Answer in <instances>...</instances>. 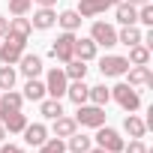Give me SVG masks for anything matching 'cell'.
I'll use <instances>...</instances> for the list:
<instances>
[{
    "mask_svg": "<svg viewBox=\"0 0 153 153\" xmlns=\"http://www.w3.org/2000/svg\"><path fill=\"white\" fill-rule=\"evenodd\" d=\"M111 96H114L126 111H135V108L141 105V96H138V90H135L132 84H117V87H111Z\"/></svg>",
    "mask_w": 153,
    "mask_h": 153,
    "instance_id": "cell-1",
    "label": "cell"
},
{
    "mask_svg": "<svg viewBox=\"0 0 153 153\" xmlns=\"http://www.w3.org/2000/svg\"><path fill=\"white\" fill-rule=\"evenodd\" d=\"M75 123H81V126H102V123H105V111H102V105H78Z\"/></svg>",
    "mask_w": 153,
    "mask_h": 153,
    "instance_id": "cell-2",
    "label": "cell"
},
{
    "mask_svg": "<svg viewBox=\"0 0 153 153\" xmlns=\"http://www.w3.org/2000/svg\"><path fill=\"white\" fill-rule=\"evenodd\" d=\"M51 54L57 60H63V63H69L75 57V36H72V30H66L63 36H57V42L51 45Z\"/></svg>",
    "mask_w": 153,
    "mask_h": 153,
    "instance_id": "cell-3",
    "label": "cell"
},
{
    "mask_svg": "<svg viewBox=\"0 0 153 153\" xmlns=\"http://www.w3.org/2000/svg\"><path fill=\"white\" fill-rule=\"evenodd\" d=\"M24 42L27 39H18V36H6V42L0 45V60L3 63H15V60H21V54H24Z\"/></svg>",
    "mask_w": 153,
    "mask_h": 153,
    "instance_id": "cell-4",
    "label": "cell"
},
{
    "mask_svg": "<svg viewBox=\"0 0 153 153\" xmlns=\"http://www.w3.org/2000/svg\"><path fill=\"white\" fill-rule=\"evenodd\" d=\"M99 132H96V141H99V147L102 150H108V153H120L126 144H123V138L114 132V129H108V126H96Z\"/></svg>",
    "mask_w": 153,
    "mask_h": 153,
    "instance_id": "cell-5",
    "label": "cell"
},
{
    "mask_svg": "<svg viewBox=\"0 0 153 153\" xmlns=\"http://www.w3.org/2000/svg\"><path fill=\"white\" fill-rule=\"evenodd\" d=\"M90 39H93L96 45H105V48L117 45V33H114V27H111V24H105V21H96V24H93Z\"/></svg>",
    "mask_w": 153,
    "mask_h": 153,
    "instance_id": "cell-6",
    "label": "cell"
},
{
    "mask_svg": "<svg viewBox=\"0 0 153 153\" xmlns=\"http://www.w3.org/2000/svg\"><path fill=\"white\" fill-rule=\"evenodd\" d=\"M45 93H51V99H60V96H66V72H63V69H51V72H48Z\"/></svg>",
    "mask_w": 153,
    "mask_h": 153,
    "instance_id": "cell-7",
    "label": "cell"
},
{
    "mask_svg": "<svg viewBox=\"0 0 153 153\" xmlns=\"http://www.w3.org/2000/svg\"><path fill=\"white\" fill-rule=\"evenodd\" d=\"M99 69H102V75H126V69H129V60L126 57H102L99 60Z\"/></svg>",
    "mask_w": 153,
    "mask_h": 153,
    "instance_id": "cell-8",
    "label": "cell"
},
{
    "mask_svg": "<svg viewBox=\"0 0 153 153\" xmlns=\"http://www.w3.org/2000/svg\"><path fill=\"white\" fill-rule=\"evenodd\" d=\"M111 3H114V0H81V3H78V9H75V12H78L81 18H93V15L105 12V9H108Z\"/></svg>",
    "mask_w": 153,
    "mask_h": 153,
    "instance_id": "cell-9",
    "label": "cell"
},
{
    "mask_svg": "<svg viewBox=\"0 0 153 153\" xmlns=\"http://www.w3.org/2000/svg\"><path fill=\"white\" fill-rule=\"evenodd\" d=\"M0 123H3V129H9V132H24L27 117L21 111H9V114H0Z\"/></svg>",
    "mask_w": 153,
    "mask_h": 153,
    "instance_id": "cell-10",
    "label": "cell"
},
{
    "mask_svg": "<svg viewBox=\"0 0 153 153\" xmlns=\"http://www.w3.org/2000/svg\"><path fill=\"white\" fill-rule=\"evenodd\" d=\"M21 102H24V96H21V93H15V90H6L3 96H0V114L21 111Z\"/></svg>",
    "mask_w": 153,
    "mask_h": 153,
    "instance_id": "cell-11",
    "label": "cell"
},
{
    "mask_svg": "<svg viewBox=\"0 0 153 153\" xmlns=\"http://www.w3.org/2000/svg\"><path fill=\"white\" fill-rule=\"evenodd\" d=\"M126 72H129V84H132V87H141V84H150V81H153L147 63H144V66H132V69H126Z\"/></svg>",
    "mask_w": 153,
    "mask_h": 153,
    "instance_id": "cell-12",
    "label": "cell"
},
{
    "mask_svg": "<svg viewBox=\"0 0 153 153\" xmlns=\"http://www.w3.org/2000/svg\"><path fill=\"white\" fill-rule=\"evenodd\" d=\"M57 21V15L51 12V6H42L36 15H33V21H30V27H36V30H48L51 24Z\"/></svg>",
    "mask_w": 153,
    "mask_h": 153,
    "instance_id": "cell-13",
    "label": "cell"
},
{
    "mask_svg": "<svg viewBox=\"0 0 153 153\" xmlns=\"http://www.w3.org/2000/svg\"><path fill=\"white\" fill-rule=\"evenodd\" d=\"M75 57L78 60H93L96 57V42L93 39H75Z\"/></svg>",
    "mask_w": 153,
    "mask_h": 153,
    "instance_id": "cell-14",
    "label": "cell"
},
{
    "mask_svg": "<svg viewBox=\"0 0 153 153\" xmlns=\"http://www.w3.org/2000/svg\"><path fill=\"white\" fill-rule=\"evenodd\" d=\"M21 72L27 75V78H36V75L42 72V60L36 54H21Z\"/></svg>",
    "mask_w": 153,
    "mask_h": 153,
    "instance_id": "cell-15",
    "label": "cell"
},
{
    "mask_svg": "<svg viewBox=\"0 0 153 153\" xmlns=\"http://www.w3.org/2000/svg\"><path fill=\"white\" fill-rule=\"evenodd\" d=\"M75 126H78V123H75V117H54V135L57 138H69L72 132H75Z\"/></svg>",
    "mask_w": 153,
    "mask_h": 153,
    "instance_id": "cell-16",
    "label": "cell"
},
{
    "mask_svg": "<svg viewBox=\"0 0 153 153\" xmlns=\"http://www.w3.org/2000/svg\"><path fill=\"white\" fill-rule=\"evenodd\" d=\"M30 30H33V27H30V21L18 15V18H12V21H9V30H6V36H18V39H27V36H30Z\"/></svg>",
    "mask_w": 153,
    "mask_h": 153,
    "instance_id": "cell-17",
    "label": "cell"
},
{
    "mask_svg": "<svg viewBox=\"0 0 153 153\" xmlns=\"http://www.w3.org/2000/svg\"><path fill=\"white\" fill-rule=\"evenodd\" d=\"M45 135H48V132H45V126H42V123H33V126L27 123V126H24V141H27V144H33V147H39V144L45 141Z\"/></svg>",
    "mask_w": 153,
    "mask_h": 153,
    "instance_id": "cell-18",
    "label": "cell"
},
{
    "mask_svg": "<svg viewBox=\"0 0 153 153\" xmlns=\"http://www.w3.org/2000/svg\"><path fill=\"white\" fill-rule=\"evenodd\" d=\"M87 90H90V87H87L84 81H72V84L66 87V96H69L75 105H84V102H87Z\"/></svg>",
    "mask_w": 153,
    "mask_h": 153,
    "instance_id": "cell-19",
    "label": "cell"
},
{
    "mask_svg": "<svg viewBox=\"0 0 153 153\" xmlns=\"http://www.w3.org/2000/svg\"><path fill=\"white\" fill-rule=\"evenodd\" d=\"M84 75H87V66H84V60L72 57V60L66 63V78H72V81H84Z\"/></svg>",
    "mask_w": 153,
    "mask_h": 153,
    "instance_id": "cell-20",
    "label": "cell"
},
{
    "mask_svg": "<svg viewBox=\"0 0 153 153\" xmlns=\"http://www.w3.org/2000/svg\"><path fill=\"white\" fill-rule=\"evenodd\" d=\"M117 21L126 27V24H135L138 21V9L132 3H117Z\"/></svg>",
    "mask_w": 153,
    "mask_h": 153,
    "instance_id": "cell-21",
    "label": "cell"
},
{
    "mask_svg": "<svg viewBox=\"0 0 153 153\" xmlns=\"http://www.w3.org/2000/svg\"><path fill=\"white\" fill-rule=\"evenodd\" d=\"M132 66H144L150 60V48L147 45H129V57H126Z\"/></svg>",
    "mask_w": 153,
    "mask_h": 153,
    "instance_id": "cell-22",
    "label": "cell"
},
{
    "mask_svg": "<svg viewBox=\"0 0 153 153\" xmlns=\"http://www.w3.org/2000/svg\"><path fill=\"white\" fill-rule=\"evenodd\" d=\"M123 129L132 135V138H144V132H147V126H144V120H138L135 114H129L126 120H123Z\"/></svg>",
    "mask_w": 153,
    "mask_h": 153,
    "instance_id": "cell-23",
    "label": "cell"
},
{
    "mask_svg": "<svg viewBox=\"0 0 153 153\" xmlns=\"http://www.w3.org/2000/svg\"><path fill=\"white\" fill-rule=\"evenodd\" d=\"M117 42H123V45H138V42H141L138 27H135V24H126V27L117 33Z\"/></svg>",
    "mask_w": 153,
    "mask_h": 153,
    "instance_id": "cell-24",
    "label": "cell"
},
{
    "mask_svg": "<svg viewBox=\"0 0 153 153\" xmlns=\"http://www.w3.org/2000/svg\"><path fill=\"white\" fill-rule=\"evenodd\" d=\"M24 96H27V99H33V102H39V99L45 96V84H42V81H36V78H30V81L24 84Z\"/></svg>",
    "mask_w": 153,
    "mask_h": 153,
    "instance_id": "cell-25",
    "label": "cell"
},
{
    "mask_svg": "<svg viewBox=\"0 0 153 153\" xmlns=\"http://www.w3.org/2000/svg\"><path fill=\"white\" fill-rule=\"evenodd\" d=\"M87 99H93V105H105V102L111 99V90H108L105 84H96V87L87 90Z\"/></svg>",
    "mask_w": 153,
    "mask_h": 153,
    "instance_id": "cell-26",
    "label": "cell"
},
{
    "mask_svg": "<svg viewBox=\"0 0 153 153\" xmlns=\"http://www.w3.org/2000/svg\"><path fill=\"white\" fill-rule=\"evenodd\" d=\"M57 21H60V27H63V30H75V27L81 24V15L75 12V9H66V12H60V18H57Z\"/></svg>",
    "mask_w": 153,
    "mask_h": 153,
    "instance_id": "cell-27",
    "label": "cell"
},
{
    "mask_svg": "<svg viewBox=\"0 0 153 153\" xmlns=\"http://www.w3.org/2000/svg\"><path fill=\"white\" fill-rule=\"evenodd\" d=\"M69 150H72V153H87V150H90V138L72 132V135H69Z\"/></svg>",
    "mask_w": 153,
    "mask_h": 153,
    "instance_id": "cell-28",
    "label": "cell"
},
{
    "mask_svg": "<svg viewBox=\"0 0 153 153\" xmlns=\"http://www.w3.org/2000/svg\"><path fill=\"white\" fill-rule=\"evenodd\" d=\"M12 87H15V69L6 63L0 69V90H12Z\"/></svg>",
    "mask_w": 153,
    "mask_h": 153,
    "instance_id": "cell-29",
    "label": "cell"
},
{
    "mask_svg": "<svg viewBox=\"0 0 153 153\" xmlns=\"http://www.w3.org/2000/svg\"><path fill=\"white\" fill-rule=\"evenodd\" d=\"M39 111H42L45 117H51V120L63 114V108H60V99H45V102L39 105Z\"/></svg>",
    "mask_w": 153,
    "mask_h": 153,
    "instance_id": "cell-30",
    "label": "cell"
},
{
    "mask_svg": "<svg viewBox=\"0 0 153 153\" xmlns=\"http://www.w3.org/2000/svg\"><path fill=\"white\" fill-rule=\"evenodd\" d=\"M63 150H66V144L60 138H51V141H42L39 144V153H63Z\"/></svg>",
    "mask_w": 153,
    "mask_h": 153,
    "instance_id": "cell-31",
    "label": "cell"
},
{
    "mask_svg": "<svg viewBox=\"0 0 153 153\" xmlns=\"http://www.w3.org/2000/svg\"><path fill=\"white\" fill-rule=\"evenodd\" d=\"M138 21L147 24V27H153V6H150V3H144V6L138 9Z\"/></svg>",
    "mask_w": 153,
    "mask_h": 153,
    "instance_id": "cell-32",
    "label": "cell"
},
{
    "mask_svg": "<svg viewBox=\"0 0 153 153\" xmlns=\"http://www.w3.org/2000/svg\"><path fill=\"white\" fill-rule=\"evenodd\" d=\"M30 9V0H9V12L12 15H24Z\"/></svg>",
    "mask_w": 153,
    "mask_h": 153,
    "instance_id": "cell-33",
    "label": "cell"
},
{
    "mask_svg": "<svg viewBox=\"0 0 153 153\" xmlns=\"http://www.w3.org/2000/svg\"><path fill=\"white\" fill-rule=\"evenodd\" d=\"M123 150H126V153H147V147H144V141H138V138H135V141H132L129 147H123Z\"/></svg>",
    "mask_w": 153,
    "mask_h": 153,
    "instance_id": "cell-34",
    "label": "cell"
},
{
    "mask_svg": "<svg viewBox=\"0 0 153 153\" xmlns=\"http://www.w3.org/2000/svg\"><path fill=\"white\" fill-rule=\"evenodd\" d=\"M0 153H24V150L15 147V144H3V147H0Z\"/></svg>",
    "mask_w": 153,
    "mask_h": 153,
    "instance_id": "cell-35",
    "label": "cell"
},
{
    "mask_svg": "<svg viewBox=\"0 0 153 153\" xmlns=\"http://www.w3.org/2000/svg\"><path fill=\"white\" fill-rule=\"evenodd\" d=\"M6 30H9V18L0 15V36H6Z\"/></svg>",
    "mask_w": 153,
    "mask_h": 153,
    "instance_id": "cell-36",
    "label": "cell"
},
{
    "mask_svg": "<svg viewBox=\"0 0 153 153\" xmlns=\"http://www.w3.org/2000/svg\"><path fill=\"white\" fill-rule=\"evenodd\" d=\"M36 3H39V6H54L57 0H36Z\"/></svg>",
    "mask_w": 153,
    "mask_h": 153,
    "instance_id": "cell-37",
    "label": "cell"
},
{
    "mask_svg": "<svg viewBox=\"0 0 153 153\" xmlns=\"http://www.w3.org/2000/svg\"><path fill=\"white\" fill-rule=\"evenodd\" d=\"M132 6H144V3H150V0H129Z\"/></svg>",
    "mask_w": 153,
    "mask_h": 153,
    "instance_id": "cell-38",
    "label": "cell"
},
{
    "mask_svg": "<svg viewBox=\"0 0 153 153\" xmlns=\"http://www.w3.org/2000/svg\"><path fill=\"white\" fill-rule=\"evenodd\" d=\"M6 138V129H3V123H0V141H3Z\"/></svg>",
    "mask_w": 153,
    "mask_h": 153,
    "instance_id": "cell-39",
    "label": "cell"
},
{
    "mask_svg": "<svg viewBox=\"0 0 153 153\" xmlns=\"http://www.w3.org/2000/svg\"><path fill=\"white\" fill-rule=\"evenodd\" d=\"M87 153H108V150H102V147H96V150H87Z\"/></svg>",
    "mask_w": 153,
    "mask_h": 153,
    "instance_id": "cell-40",
    "label": "cell"
},
{
    "mask_svg": "<svg viewBox=\"0 0 153 153\" xmlns=\"http://www.w3.org/2000/svg\"><path fill=\"white\" fill-rule=\"evenodd\" d=\"M114 3H120V0H114Z\"/></svg>",
    "mask_w": 153,
    "mask_h": 153,
    "instance_id": "cell-41",
    "label": "cell"
}]
</instances>
